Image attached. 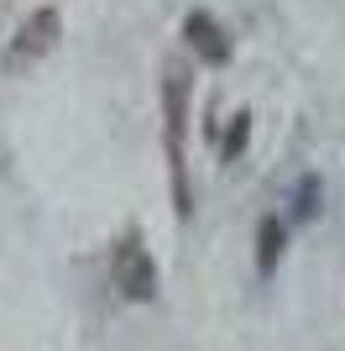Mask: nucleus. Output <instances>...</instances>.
<instances>
[{"mask_svg":"<svg viewBox=\"0 0 345 351\" xmlns=\"http://www.w3.org/2000/svg\"><path fill=\"white\" fill-rule=\"evenodd\" d=\"M246 136H251V116H235V121H230V132H225V147H220V152H225V162L246 147Z\"/></svg>","mask_w":345,"mask_h":351,"instance_id":"6","label":"nucleus"},{"mask_svg":"<svg viewBox=\"0 0 345 351\" xmlns=\"http://www.w3.org/2000/svg\"><path fill=\"white\" fill-rule=\"evenodd\" d=\"M188 100H194V79H188V69H183V63H168V73H162V132H168V168H172V199H178V215L194 210V199H188V162H183Z\"/></svg>","mask_w":345,"mask_h":351,"instance_id":"1","label":"nucleus"},{"mask_svg":"<svg viewBox=\"0 0 345 351\" xmlns=\"http://www.w3.org/2000/svg\"><path fill=\"white\" fill-rule=\"evenodd\" d=\"M277 257H283V220L267 215L257 231V267L261 273H277Z\"/></svg>","mask_w":345,"mask_h":351,"instance_id":"5","label":"nucleus"},{"mask_svg":"<svg viewBox=\"0 0 345 351\" xmlns=\"http://www.w3.org/2000/svg\"><path fill=\"white\" fill-rule=\"evenodd\" d=\"M115 289L126 293V299H136V304H146L157 293V263H152V252L142 247L136 231L115 247Z\"/></svg>","mask_w":345,"mask_h":351,"instance_id":"3","label":"nucleus"},{"mask_svg":"<svg viewBox=\"0 0 345 351\" xmlns=\"http://www.w3.org/2000/svg\"><path fill=\"white\" fill-rule=\"evenodd\" d=\"M183 37H188V47L199 53L204 63H230V37H225V27H220L209 11H188L183 16Z\"/></svg>","mask_w":345,"mask_h":351,"instance_id":"4","label":"nucleus"},{"mask_svg":"<svg viewBox=\"0 0 345 351\" xmlns=\"http://www.w3.org/2000/svg\"><path fill=\"white\" fill-rule=\"evenodd\" d=\"M58 37H63V16L53 11V5H42V11H31L21 27H16L11 47H5V73H27L37 69V63L47 58L58 47Z\"/></svg>","mask_w":345,"mask_h":351,"instance_id":"2","label":"nucleus"}]
</instances>
